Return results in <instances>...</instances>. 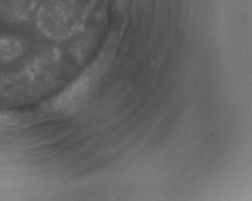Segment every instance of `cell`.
Here are the masks:
<instances>
[{"instance_id":"2","label":"cell","mask_w":252,"mask_h":201,"mask_svg":"<svg viewBox=\"0 0 252 201\" xmlns=\"http://www.w3.org/2000/svg\"><path fill=\"white\" fill-rule=\"evenodd\" d=\"M17 119L11 113H0V126H10L15 125Z\"/></svg>"},{"instance_id":"1","label":"cell","mask_w":252,"mask_h":201,"mask_svg":"<svg viewBox=\"0 0 252 201\" xmlns=\"http://www.w3.org/2000/svg\"><path fill=\"white\" fill-rule=\"evenodd\" d=\"M22 50L21 43L17 39L10 37L0 38V60L3 63L17 59L21 55Z\"/></svg>"}]
</instances>
